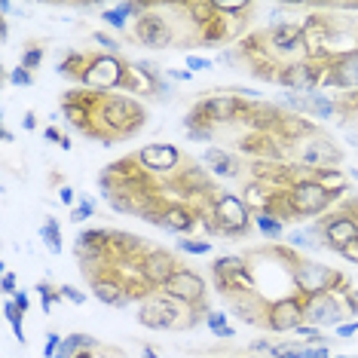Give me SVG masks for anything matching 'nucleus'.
<instances>
[{
	"mask_svg": "<svg viewBox=\"0 0 358 358\" xmlns=\"http://www.w3.org/2000/svg\"><path fill=\"white\" fill-rule=\"evenodd\" d=\"M141 120H144V110L135 99H129V95H101L92 110V129L89 132L99 135L108 144L113 138L135 135Z\"/></svg>",
	"mask_w": 358,
	"mask_h": 358,
	"instance_id": "f257e3e1",
	"label": "nucleus"
},
{
	"mask_svg": "<svg viewBox=\"0 0 358 358\" xmlns=\"http://www.w3.org/2000/svg\"><path fill=\"white\" fill-rule=\"evenodd\" d=\"M202 309H193V306H184L178 300L159 294H150L141 300L138 306V322L144 328H153V331H187V328H196L199 319H202Z\"/></svg>",
	"mask_w": 358,
	"mask_h": 358,
	"instance_id": "f03ea898",
	"label": "nucleus"
},
{
	"mask_svg": "<svg viewBox=\"0 0 358 358\" xmlns=\"http://www.w3.org/2000/svg\"><path fill=\"white\" fill-rule=\"evenodd\" d=\"M208 217H211V233L227 236V239L245 236L251 221H255V215H251V208L242 202V196H236L230 190H217L215 196H211Z\"/></svg>",
	"mask_w": 358,
	"mask_h": 358,
	"instance_id": "7ed1b4c3",
	"label": "nucleus"
},
{
	"mask_svg": "<svg viewBox=\"0 0 358 358\" xmlns=\"http://www.w3.org/2000/svg\"><path fill=\"white\" fill-rule=\"evenodd\" d=\"M291 144V159L300 166V172H315V169H334L340 162V150L331 138L319 135L313 129L309 135L294 138Z\"/></svg>",
	"mask_w": 358,
	"mask_h": 358,
	"instance_id": "20e7f679",
	"label": "nucleus"
},
{
	"mask_svg": "<svg viewBox=\"0 0 358 358\" xmlns=\"http://www.w3.org/2000/svg\"><path fill=\"white\" fill-rule=\"evenodd\" d=\"M291 282H294L300 297H313V294H331V288L343 285V275L319 264V260L294 257L291 260Z\"/></svg>",
	"mask_w": 358,
	"mask_h": 358,
	"instance_id": "39448f33",
	"label": "nucleus"
},
{
	"mask_svg": "<svg viewBox=\"0 0 358 358\" xmlns=\"http://www.w3.org/2000/svg\"><path fill=\"white\" fill-rule=\"evenodd\" d=\"M129 68H132V64L123 62L120 55H108V52L89 55V64H86L83 77H80V83L86 89H92V92H108V89L126 86Z\"/></svg>",
	"mask_w": 358,
	"mask_h": 358,
	"instance_id": "423d86ee",
	"label": "nucleus"
},
{
	"mask_svg": "<svg viewBox=\"0 0 358 358\" xmlns=\"http://www.w3.org/2000/svg\"><path fill=\"white\" fill-rule=\"evenodd\" d=\"M159 291L166 297L178 300V303H184V306H193V309H202V313H208V306H206V294H208L206 279H202L199 273H193V270H184V266H181V270H178L172 279L162 285Z\"/></svg>",
	"mask_w": 358,
	"mask_h": 358,
	"instance_id": "0eeeda50",
	"label": "nucleus"
},
{
	"mask_svg": "<svg viewBox=\"0 0 358 358\" xmlns=\"http://www.w3.org/2000/svg\"><path fill=\"white\" fill-rule=\"evenodd\" d=\"M285 199H288V208L294 217H313V215H322L324 208L331 206V196L322 190L319 184L313 181V178H297L294 187H291L288 193H285Z\"/></svg>",
	"mask_w": 358,
	"mask_h": 358,
	"instance_id": "6e6552de",
	"label": "nucleus"
},
{
	"mask_svg": "<svg viewBox=\"0 0 358 358\" xmlns=\"http://www.w3.org/2000/svg\"><path fill=\"white\" fill-rule=\"evenodd\" d=\"M300 324H306L303 315V297L291 294V297H279L273 300L266 309V328L273 334H294Z\"/></svg>",
	"mask_w": 358,
	"mask_h": 358,
	"instance_id": "1a4fd4ad",
	"label": "nucleus"
},
{
	"mask_svg": "<svg viewBox=\"0 0 358 358\" xmlns=\"http://www.w3.org/2000/svg\"><path fill=\"white\" fill-rule=\"evenodd\" d=\"M135 40L144 46H153V50H166L175 43V25L157 13V6H148V13L135 22Z\"/></svg>",
	"mask_w": 358,
	"mask_h": 358,
	"instance_id": "9d476101",
	"label": "nucleus"
},
{
	"mask_svg": "<svg viewBox=\"0 0 358 358\" xmlns=\"http://www.w3.org/2000/svg\"><path fill=\"white\" fill-rule=\"evenodd\" d=\"M322 80H324V71L313 59H306V62H294L279 68V80L275 83H282L288 92H319Z\"/></svg>",
	"mask_w": 358,
	"mask_h": 358,
	"instance_id": "9b49d317",
	"label": "nucleus"
},
{
	"mask_svg": "<svg viewBox=\"0 0 358 358\" xmlns=\"http://www.w3.org/2000/svg\"><path fill=\"white\" fill-rule=\"evenodd\" d=\"M178 270H181V264L175 260V255H169L162 248L144 251L141 260H138V273H141L144 285H150V288H162Z\"/></svg>",
	"mask_w": 358,
	"mask_h": 358,
	"instance_id": "f8f14e48",
	"label": "nucleus"
},
{
	"mask_svg": "<svg viewBox=\"0 0 358 358\" xmlns=\"http://www.w3.org/2000/svg\"><path fill=\"white\" fill-rule=\"evenodd\" d=\"M303 315H306V324L313 328H331L346 319V306L340 303L334 294H313V297H303Z\"/></svg>",
	"mask_w": 358,
	"mask_h": 358,
	"instance_id": "ddd939ff",
	"label": "nucleus"
},
{
	"mask_svg": "<svg viewBox=\"0 0 358 358\" xmlns=\"http://www.w3.org/2000/svg\"><path fill=\"white\" fill-rule=\"evenodd\" d=\"M135 162L153 175H166L181 166V150H178L175 144H148V148L138 150Z\"/></svg>",
	"mask_w": 358,
	"mask_h": 358,
	"instance_id": "4468645a",
	"label": "nucleus"
},
{
	"mask_svg": "<svg viewBox=\"0 0 358 358\" xmlns=\"http://www.w3.org/2000/svg\"><path fill=\"white\" fill-rule=\"evenodd\" d=\"M92 291L101 303L108 306H126L138 291L132 282H123L120 275H92Z\"/></svg>",
	"mask_w": 358,
	"mask_h": 358,
	"instance_id": "2eb2a0df",
	"label": "nucleus"
},
{
	"mask_svg": "<svg viewBox=\"0 0 358 358\" xmlns=\"http://www.w3.org/2000/svg\"><path fill=\"white\" fill-rule=\"evenodd\" d=\"M227 297H230L233 313L245 324H266V309H270V303H266L257 291H233V294H227Z\"/></svg>",
	"mask_w": 358,
	"mask_h": 358,
	"instance_id": "dca6fc26",
	"label": "nucleus"
},
{
	"mask_svg": "<svg viewBox=\"0 0 358 358\" xmlns=\"http://www.w3.org/2000/svg\"><path fill=\"white\" fill-rule=\"evenodd\" d=\"M319 230L324 236V242H328V248H334V251H343L349 242L358 239V224L346 215H334L328 221H322Z\"/></svg>",
	"mask_w": 358,
	"mask_h": 358,
	"instance_id": "f3484780",
	"label": "nucleus"
},
{
	"mask_svg": "<svg viewBox=\"0 0 358 358\" xmlns=\"http://www.w3.org/2000/svg\"><path fill=\"white\" fill-rule=\"evenodd\" d=\"M331 86H340V89H355L358 92V50H349L343 55H337L331 64H328V74H324Z\"/></svg>",
	"mask_w": 358,
	"mask_h": 358,
	"instance_id": "a211bd4d",
	"label": "nucleus"
},
{
	"mask_svg": "<svg viewBox=\"0 0 358 358\" xmlns=\"http://www.w3.org/2000/svg\"><path fill=\"white\" fill-rule=\"evenodd\" d=\"M202 162H206L208 172L217 178H239L242 175V159L224 148H208L202 153Z\"/></svg>",
	"mask_w": 358,
	"mask_h": 358,
	"instance_id": "6ab92c4d",
	"label": "nucleus"
},
{
	"mask_svg": "<svg viewBox=\"0 0 358 358\" xmlns=\"http://www.w3.org/2000/svg\"><path fill=\"white\" fill-rule=\"evenodd\" d=\"M162 227L172 233H190L196 227V211L187 206H166L162 208Z\"/></svg>",
	"mask_w": 358,
	"mask_h": 358,
	"instance_id": "aec40b11",
	"label": "nucleus"
},
{
	"mask_svg": "<svg viewBox=\"0 0 358 358\" xmlns=\"http://www.w3.org/2000/svg\"><path fill=\"white\" fill-rule=\"evenodd\" d=\"M306 178H313L331 199H337L340 193H346V178L340 169H315V172H306Z\"/></svg>",
	"mask_w": 358,
	"mask_h": 358,
	"instance_id": "412c9836",
	"label": "nucleus"
},
{
	"mask_svg": "<svg viewBox=\"0 0 358 358\" xmlns=\"http://www.w3.org/2000/svg\"><path fill=\"white\" fill-rule=\"evenodd\" d=\"M273 196L275 193H270L264 184H257V181H248L245 190H242V202L251 208V215H264V211H270Z\"/></svg>",
	"mask_w": 358,
	"mask_h": 358,
	"instance_id": "4be33fe9",
	"label": "nucleus"
},
{
	"mask_svg": "<svg viewBox=\"0 0 358 358\" xmlns=\"http://www.w3.org/2000/svg\"><path fill=\"white\" fill-rule=\"evenodd\" d=\"M288 242L294 248H319V224L315 227H294V230H288Z\"/></svg>",
	"mask_w": 358,
	"mask_h": 358,
	"instance_id": "5701e85b",
	"label": "nucleus"
},
{
	"mask_svg": "<svg viewBox=\"0 0 358 358\" xmlns=\"http://www.w3.org/2000/svg\"><path fill=\"white\" fill-rule=\"evenodd\" d=\"M40 239L50 248V255H62V233H59V221L55 217H46V224L40 227Z\"/></svg>",
	"mask_w": 358,
	"mask_h": 358,
	"instance_id": "b1692460",
	"label": "nucleus"
},
{
	"mask_svg": "<svg viewBox=\"0 0 358 358\" xmlns=\"http://www.w3.org/2000/svg\"><path fill=\"white\" fill-rule=\"evenodd\" d=\"M309 117H315V120H328L334 117V110H337V104H334L324 92H309Z\"/></svg>",
	"mask_w": 358,
	"mask_h": 358,
	"instance_id": "393cba45",
	"label": "nucleus"
},
{
	"mask_svg": "<svg viewBox=\"0 0 358 358\" xmlns=\"http://www.w3.org/2000/svg\"><path fill=\"white\" fill-rule=\"evenodd\" d=\"M255 227L264 236H270V239H279V236L285 233V221H279V217L270 215V211H264V215H255Z\"/></svg>",
	"mask_w": 358,
	"mask_h": 358,
	"instance_id": "a878e982",
	"label": "nucleus"
},
{
	"mask_svg": "<svg viewBox=\"0 0 358 358\" xmlns=\"http://www.w3.org/2000/svg\"><path fill=\"white\" fill-rule=\"evenodd\" d=\"M3 315H6V322L13 324V331H15V340H19V343L25 346V328H22V315H25V313H22V309L15 306V300H13V297L6 300V303H3Z\"/></svg>",
	"mask_w": 358,
	"mask_h": 358,
	"instance_id": "bb28decb",
	"label": "nucleus"
},
{
	"mask_svg": "<svg viewBox=\"0 0 358 358\" xmlns=\"http://www.w3.org/2000/svg\"><path fill=\"white\" fill-rule=\"evenodd\" d=\"M306 352H309V346H303L300 340H285V343H279V346H273V358H306Z\"/></svg>",
	"mask_w": 358,
	"mask_h": 358,
	"instance_id": "cd10ccee",
	"label": "nucleus"
},
{
	"mask_svg": "<svg viewBox=\"0 0 358 358\" xmlns=\"http://www.w3.org/2000/svg\"><path fill=\"white\" fill-rule=\"evenodd\" d=\"M251 10V3H242V0H215V13L221 15H242V13H248Z\"/></svg>",
	"mask_w": 358,
	"mask_h": 358,
	"instance_id": "c85d7f7f",
	"label": "nucleus"
},
{
	"mask_svg": "<svg viewBox=\"0 0 358 358\" xmlns=\"http://www.w3.org/2000/svg\"><path fill=\"white\" fill-rule=\"evenodd\" d=\"M37 294H40V300H43V309H46V313H50V309L55 306V303H59V300H62V294H59V291H55V288H50V285H46V282H37Z\"/></svg>",
	"mask_w": 358,
	"mask_h": 358,
	"instance_id": "c756f323",
	"label": "nucleus"
},
{
	"mask_svg": "<svg viewBox=\"0 0 358 358\" xmlns=\"http://www.w3.org/2000/svg\"><path fill=\"white\" fill-rule=\"evenodd\" d=\"M178 248L187 251V255H208V251H211V242H202V239H184V242H178Z\"/></svg>",
	"mask_w": 358,
	"mask_h": 358,
	"instance_id": "7c9ffc66",
	"label": "nucleus"
},
{
	"mask_svg": "<svg viewBox=\"0 0 358 358\" xmlns=\"http://www.w3.org/2000/svg\"><path fill=\"white\" fill-rule=\"evenodd\" d=\"M101 22H108L110 28H120V31H123V28L129 25V19L117 10V6H113V10H104V13H101Z\"/></svg>",
	"mask_w": 358,
	"mask_h": 358,
	"instance_id": "2f4dec72",
	"label": "nucleus"
},
{
	"mask_svg": "<svg viewBox=\"0 0 358 358\" xmlns=\"http://www.w3.org/2000/svg\"><path fill=\"white\" fill-rule=\"evenodd\" d=\"M62 340H64V337H59V334H55V331L46 334V343H43V358H55V355H59Z\"/></svg>",
	"mask_w": 358,
	"mask_h": 358,
	"instance_id": "473e14b6",
	"label": "nucleus"
},
{
	"mask_svg": "<svg viewBox=\"0 0 358 358\" xmlns=\"http://www.w3.org/2000/svg\"><path fill=\"white\" fill-rule=\"evenodd\" d=\"M92 40H95V43H99V46H101V50L108 52V55H117V50H120V43H117V40L108 37V34H104V31H95Z\"/></svg>",
	"mask_w": 358,
	"mask_h": 358,
	"instance_id": "72a5a7b5",
	"label": "nucleus"
},
{
	"mask_svg": "<svg viewBox=\"0 0 358 358\" xmlns=\"http://www.w3.org/2000/svg\"><path fill=\"white\" fill-rule=\"evenodd\" d=\"M92 215H95V202L89 196H83V206L71 211V221H86V217H92Z\"/></svg>",
	"mask_w": 358,
	"mask_h": 358,
	"instance_id": "f704fd0d",
	"label": "nucleus"
},
{
	"mask_svg": "<svg viewBox=\"0 0 358 358\" xmlns=\"http://www.w3.org/2000/svg\"><path fill=\"white\" fill-rule=\"evenodd\" d=\"M10 83H15V86H31V83H34V74L19 64L15 71H10Z\"/></svg>",
	"mask_w": 358,
	"mask_h": 358,
	"instance_id": "c9c22d12",
	"label": "nucleus"
},
{
	"mask_svg": "<svg viewBox=\"0 0 358 358\" xmlns=\"http://www.w3.org/2000/svg\"><path fill=\"white\" fill-rule=\"evenodd\" d=\"M59 294H62V300H71V303H77V306H83V303H86V294H83V291L71 288V285H62Z\"/></svg>",
	"mask_w": 358,
	"mask_h": 358,
	"instance_id": "e433bc0d",
	"label": "nucleus"
},
{
	"mask_svg": "<svg viewBox=\"0 0 358 358\" xmlns=\"http://www.w3.org/2000/svg\"><path fill=\"white\" fill-rule=\"evenodd\" d=\"M40 62H43V50H40V46H34V50H28L22 55V68H28V71H34Z\"/></svg>",
	"mask_w": 358,
	"mask_h": 358,
	"instance_id": "4c0bfd02",
	"label": "nucleus"
},
{
	"mask_svg": "<svg viewBox=\"0 0 358 358\" xmlns=\"http://www.w3.org/2000/svg\"><path fill=\"white\" fill-rule=\"evenodd\" d=\"M206 324L211 331L224 328V324H227V313H221V309H208V313H206Z\"/></svg>",
	"mask_w": 358,
	"mask_h": 358,
	"instance_id": "58836bf2",
	"label": "nucleus"
},
{
	"mask_svg": "<svg viewBox=\"0 0 358 358\" xmlns=\"http://www.w3.org/2000/svg\"><path fill=\"white\" fill-rule=\"evenodd\" d=\"M211 68V59H199V55H187V71L196 74V71H208Z\"/></svg>",
	"mask_w": 358,
	"mask_h": 358,
	"instance_id": "ea45409f",
	"label": "nucleus"
},
{
	"mask_svg": "<svg viewBox=\"0 0 358 358\" xmlns=\"http://www.w3.org/2000/svg\"><path fill=\"white\" fill-rule=\"evenodd\" d=\"M0 288H3V294H10V297L19 294V291H15V275H13L10 270H3V279H0Z\"/></svg>",
	"mask_w": 358,
	"mask_h": 358,
	"instance_id": "a19ab883",
	"label": "nucleus"
},
{
	"mask_svg": "<svg viewBox=\"0 0 358 358\" xmlns=\"http://www.w3.org/2000/svg\"><path fill=\"white\" fill-rule=\"evenodd\" d=\"M166 77H169V80H175V83H187V80H193L190 71H175V68H169V71H166Z\"/></svg>",
	"mask_w": 358,
	"mask_h": 358,
	"instance_id": "79ce46f5",
	"label": "nucleus"
},
{
	"mask_svg": "<svg viewBox=\"0 0 358 358\" xmlns=\"http://www.w3.org/2000/svg\"><path fill=\"white\" fill-rule=\"evenodd\" d=\"M248 349H251V352H266V355H270V352H273V343H270L266 337H260V340H255V343H251Z\"/></svg>",
	"mask_w": 358,
	"mask_h": 358,
	"instance_id": "37998d69",
	"label": "nucleus"
},
{
	"mask_svg": "<svg viewBox=\"0 0 358 358\" xmlns=\"http://www.w3.org/2000/svg\"><path fill=\"white\" fill-rule=\"evenodd\" d=\"M340 255H343L346 260H352V264H358V239H355V242H349V245L340 251Z\"/></svg>",
	"mask_w": 358,
	"mask_h": 358,
	"instance_id": "c03bdc74",
	"label": "nucleus"
},
{
	"mask_svg": "<svg viewBox=\"0 0 358 358\" xmlns=\"http://www.w3.org/2000/svg\"><path fill=\"white\" fill-rule=\"evenodd\" d=\"M74 196H77V193L71 190V187H62V190H59V202H62V206H74Z\"/></svg>",
	"mask_w": 358,
	"mask_h": 358,
	"instance_id": "a18cd8bd",
	"label": "nucleus"
},
{
	"mask_svg": "<svg viewBox=\"0 0 358 358\" xmlns=\"http://www.w3.org/2000/svg\"><path fill=\"white\" fill-rule=\"evenodd\" d=\"M306 358H334V355L328 352V346H309Z\"/></svg>",
	"mask_w": 358,
	"mask_h": 358,
	"instance_id": "49530a36",
	"label": "nucleus"
},
{
	"mask_svg": "<svg viewBox=\"0 0 358 358\" xmlns=\"http://www.w3.org/2000/svg\"><path fill=\"white\" fill-rule=\"evenodd\" d=\"M217 340H233L236 337V328H230V324H224V328H217V331H211Z\"/></svg>",
	"mask_w": 358,
	"mask_h": 358,
	"instance_id": "de8ad7c7",
	"label": "nucleus"
},
{
	"mask_svg": "<svg viewBox=\"0 0 358 358\" xmlns=\"http://www.w3.org/2000/svg\"><path fill=\"white\" fill-rule=\"evenodd\" d=\"M13 300H15V306H19L22 313H28V306H31V303H28V294H25V291H19V294H15Z\"/></svg>",
	"mask_w": 358,
	"mask_h": 358,
	"instance_id": "09e8293b",
	"label": "nucleus"
},
{
	"mask_svg": "<svg viewBox=\"0 0 358 358\" xmlns=\"http://www.w3.org/2000/svg\"><path fill=\"white\" fill-rule=\"evenodd\" d=\"M337 334H340V337H352V334H358V322L355 324H340Z\"/></svg>",
	"mask_w": 358,
	"mask_h": 358,
	"instance_id": "8fccbe9b",
	"label": "nucleus"
},
{
	"mask_svg": "<svg viewBox=\"0 0 358 358\" xmlns=\"http://www.w3.org/2000/svg\"><path fill=\"white\" fill-rule=\"evenodd\" d=\"M46 138H50V141H59V144H62V138H64V135H59V129L50 126V129H46Z\"/></svg>",
	"mask_w": 358,
	"mask_h": 358,
	"instance_id": "3c124183",
	"label": "nucleus"
},
{
	"mask_svg": "<svg viewBox=\"0 0 358 358\" xmlns=\"http://www.w3.org/2000/svg\"><path fill=\"white\" fill-rule=\"evenodd\" d=\"M25 129H37V117H34V110H28V113H25Z\"/></svg>",
	"mask_w": 358,
	"mask_h": 358,
	"instance_id": "603ef678",
	"label": "nucleus"
},
{
	"mask_svg": "<svg viewBox=\"0 0 358 358\" xmlns=\"http://www.w3.org/2000/svg\"><path fill=\"white\" fill-rule=\"evenodd\" d=\"M141 358H159V355H157V349H153V346H144L141 349Z\"/></svg>",
	"mask_w": 358,
	"mask_h": 358,
	"instance_id": "864d4df0",
	"label": "nucleus"
},
{
	"mask_svg": "<svg viewBox=\"0 0 358 358\" xmlns=\"http://www.w3.org/2000/svg\"><path fill=\"white\" fill-rule=\"evenodd\" d=\"M334 358H349V355H334Z\"/></svg>",
	"mask_w": 358,
	"mask_h": 358,
	"instance_id": "5fc2aeb1",
	"label": "nucleus"
},
{
	"mask_svg": "<svg viewBox=\"0 0 358 358\" xmlns=\"http://www.w3.org/2000/svg\"><path fill=\"white\" fill-rule=\"evenodd\" d=\"M355 101H358V92H355Z\"/></svg>",
	"mask_w": 358,
	"mask_h": 358,
	"instance_id": "6e6d98bb",
	"label": "nucleus"
},
{
	"mask_svg": "<svg viewBox=\"0 0 358 358\" xmlns=\"http://www.w3.org/2000/svg\"><path fill=\"white\" fill-rule=\"evenodd\" d=\"M245 358H255V355H245Z\"/></svg>",
	"mask_w": 358,
	"mask_h": 358,
	"instance_id": "4d7b16f0",
	"label": "nucleus"
}]
</instances>
